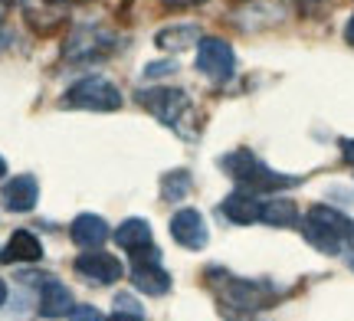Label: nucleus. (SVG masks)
<instances>
[{"label": "nucleus", "instance_id": "f8f14e48", "mask_svg": "<svg viewBox=\"0 0 354 321\" xmlns=\"http://www.w3.org/2000/svg\"><path fill=\"white\" fill-rule=\"evenodd\" d=\"M73 292L66 289L59 279H43V285H39V315L43 318H66V315H73Z\"/></svg>", "mask_w": 354, "mask_h": 321}, {"label": "nucleus", "instance_id": "dca6fc26", "mask_svg": "<svg viewBox=\"0 0 354 321\" xmlns=\"http://www.w3.org/2000/svg\"><path fill=\"white\" fill-rule=\"evenodd\" d=\"M223 295H227L230 305H236V309H259V305H263V289L256 282H243V279H227Z\"/></svg>", "mask_w": 354, "mask_h": 321}, {"label": "nucleus", "instance_id": "1a4fd4ad", "mask_svg": "<svg viewBox=\"0 0 354 321\" xmlns=\"http://www.w3.org/2000/svg\"><path fill=\"white\" fill-rule=\"evenodd\" d=\"M76 272L86 275L88 282H99V285H112L125 275L122 262H118L112 253H102V249H86V253L76 259Z\"/></svg>", "mask_w": 354, "mask_h": 321}, {"label": "nucleus", "instance_id": "ddd939ff", "mask_svg": "<svg viewBox=\"0 0 354 321\" xmlns=\"http://www.w3.org/2000/svg\"><path fill=\"white\" fill-rule=\"evenodd\" d=\"M69 236H73V243L79 249H102V243L112 236V230L99 213H79L73 220V226H69Z\"/></svg>", "mask_w": 354, "mask_h": 321}, {"label": "nucleus", "instance_id": "2eb2a0df", "mask_svg": "<svg viewBox=\"0 0 354 321\" xmlns=\"http://www.w3.org/2000/svg\"><path fill=\"white\" fill-rule=\"evenodd\" d=\"M112 240L125 249L128 256H131V253H141V249L154 246L151 223H148V220H141V217H131V220H125V223L112 233Z\"/></svg>", "mask_w": 354, "mask_h": 321}, {"label": "nucleus", "instance_id": "f03ea898", "mask_svg": "<svg viewBox=\"0 0 354 321\" xmlns=\"http://www.w3.org/2000/svg\"><path fill=\"white\" fill-rule=\"evenodd\" d=\"M138 102L145 105V112H151L158 121H165L167 128L180 131L184 138H197L194 131V102L187 92L171 89V86H154V89H141Z\"/></svg>", "mask_w": 354, "mask_h": 321}, {"label": "nucleus", "instance_id": "cd10ccee", "mask_svg": "<svg viewBox=\"0 0 354 321\" xmlns=\"http://www.w3.org/2000/svg\"><path fill=\"white\" fill-rule=\"evenodd\" d=\"M348 246L354 249V220H351V230H348Z\"/></svg>", "mask_w": 354, "mask_h": 321}, {"label": "nucleus", "instance_id": "f257e3e1", "mask_svg": "<svg viewBox=\"0 0 354 321\" xmlns=\"http://www.w3.org/2000/svg\"><path fill=\"white\" fill-rule=\"evenodd\" d=\"M220 167L236 180L240 191H250V193H272V191H282V187H295V184H299V177L272 171V167L266 164V161H259L253 151H230V155L220 157Z\"/></svg>", "mask_w": 354, "mask_h": 321}, {"label": "nucleus", "instance_id": "a211bd4d", "mask_svg": "<svg viewBox=\"0 0 354 321\" xmlns=\"http://www.w3.org/2000/svg\"><path fill=\"white\" fill-rule=\"evenodd\" d=\"M190 43H201V30L197 26H171V30H161L158 33V50H171V52H180V50H187Z\"/></svg>", "mask_w": 354, "mask_h": 321}, {"label": "nucleus", "instance_id": "7ed1b4c3", "mask_svg": "<svg viewBox=\"0 0 354 321\" xmlns=\"http://www.w3.org/2000/svg\"><path fill=\"white\" fill-rule=\"evenodd\" d=\"M348 230H351V220L344 217L342 210L325 206V204L312 206V210L305 213V223H302L305 240L315 246L318 253H328V256H335V253L348 243Z\"/></svg>", "mask_w": 354, "mask_h": 321}, {"label": "nucleus", "instance_id": "9b49d317", "mask_svg": "<svg viewBox=\"0 0 354 321\" xmlns=\"http://www.w3.org/2000/svg\"><path fill=\"white\" fill-rule=\"evenodd\" d=\"M39 259H43V243L30 230H13L7 246L0 249V262H7V266H30Z\"/></svg>", "mask_w": 354, "mask_h": 321}, {"label": "nucleus", "instance_id": "393cba45", "mask_svg": "<svg viewBox=\"0 0 354 321\" xmlns=\"http://www.w3.org/2000/svg\"><path fill=\"white\" fill-rule=\"evenodd\" d=\"M344 39L354 46V13H351V20H348V26H344Z\"/></svg>", "mask_w": 354, "mask_h": 321}, {"label": "nucleus", "instance_id": "412c9836", "mask_svg": "<svg viewBox=\"0 0 354 321\" xmlns=\"http://www.w3.org/2000/svg\"><path fill=\"white\" fill-rule=\"evenodd\" d=\"M69 321H109V318L99 309H92V305H79V309H73Z\"/></svg>", "mask_w": 354, "mask_h": 321}, {"label": "nucleus", "instance_id": "c85d7f7f", "mask_svg": "<svg viewBox=\"0 0 354 321\" xmlns=\"http://www.w3.org/2000/svg\"><path fill=\"white\" fill-rule=\"evenodd\" d=\"M302 3H315V0H302Z\"/></svg>", "mask_w": 354, "mask_h": 321}, {"label": "nucleus", "instance_id": "9d476101", "mask_svg": "<svg viewBox=\"0 0 354 321\" xmlns=\"http://www.w3.org/2000/svg\"><path fill=\"white\" fill-rule=\"evenodd\" d=\"M39 200V184L33 174H20V177L7 180L0 187V204L7 206L10 213H30Z\"/></svg>", "mask_w": 354, "mask_h": 321}, {"label": "nucleus", "instance_id": "4468645a", "mask_svg": "<svg viewBox=\"0 0 354 321\" xmlns=\"http://www.w3.org/2000/svg\"><path fill=\"white\" fill-rule=\"evenodd\" d=\"M220 213H223L230 223H236V226H250V223H256L259 213H263V200L250 191H236L220 204Z\"/></svg>", "mask_w": 354, "mask_h": 321}, {"label": "nucleus", "instance_id": "aec40b11", "mask_svg": "<svg viewBox=\"0 0 354 321\" xmlns=\"http://www.w3.org/2000/svg\"><path fill=\"white\" fill-rule=\"evenodd\" d=\"M109 321H145L141 305L131 295H115V311Z\"/></svg>", "mask_w": 354, "mask_h": 321}, {"label": "nucleus", "instance_id": "39448f33", "mask_svg": "<svg viewBox=\"0 0 354 321\" xmlns=\"http://www.w3.org/2000/svg\"><path fill=\"white\" fill-rule=\"evenodd\" d=\"M131 285L141 295H167L171 292V275L161 269V249L158 246L131 253Z\"/></svg>", "mask_w": 354, "mask_h": 321}, {"label": "nucleus", "instance_id": "c756f323", "mask_svg": "<svg viewBox=\"0 0 354 321\" xmlns=\"http://www.w3.org/2000/svg\"><path fill=\"white\" fill-rule=\"evenodd\" d=\"M351 269H354V256H351Z\"/></svg>", "mask_w": 354, "mask_h": 321}, {"label": "nucleus", "instance_id": "423d86ee", "mask_svg": "<svg viewBox=\"0 0 354 321\" xmlns=\"http://www.w3.org/2000/svg\"><path fill=\"white\" fill-rule=\"evenodd\" d=\"M112 46H115V33L102 30L99 23H82L73 30L63 59L66 63H88V59H99L105 52H112Z\"/></svg>", "mask_w": 354, "mask_h": 321}, {"label": "nucleus", "instance_id": "20e7f679", "mask_svg": "<svg viewBox=\"0 0 354 321\" xmlns=\"http://www.w3.org/2000/svg\"><path fill=\"white\" fill-rule=\"evenodd\" d=\"M63 108L79 112H118L122 108V92L115 89L105 76H82L73 82L63 95Z\"/></svg>", "mask_w": 354, "mask_h": 321}, {"label": "nucleus", "instance_id": "6ab92c4d", "mask_svg": "<svg viewBox=\"0 0 354 321\" xmlns=\"http://www.w3.org/2000/svg\"><path fill=\"white\" fill-rule=\"evenodd\" d=\"M161 193H165V200H184L190 193V171H171V174H165Z\"/></svg>", "mask_w": 354, "mask_h": 321}, {"label": "nucleus", "instance_id": "b1692460", "mask_svg": "<svg viewBox=\"0 0 354 321\" xmlns=\"http://www.w3.org/2000/svg\"><path fill=\"white\" fill-rule=\"evenodd\" d=\"M167 7H194V3H203V0H165Z\"/></svg>", "mask_w": 354, "mask_h": 321}, {"label": "nucleus", "instance_id": "6e6552de", "mask_svg": "<svg viewBox=\"0 0 354 321\" xmlns=\"http://www.w3.org/2000/svg\"><path fill=\"white\" fill-rule=\"evenodd\" d=\"M171 240L184 249H203L210 243V230H207V220L201 217V210L184 206L171 217Z\"/></svg>", "mask_w": 354, "mask_h": 321}, {"label": "nucleus", "instance_id": "4be33fe9", "mask_svg": "<svg viewBox=\"0 0 354 321\" xmlns=\"http://www.w3.org/2000/svg\"><path fill=\"white\" fill-rule=\"evenodd\" d=\"M161 72H174V63H151L148 69H145V76L148 79H158Z\"/></svg>", "mask_w": 354, "mask_h": 321}, {"label": "nucleus", "instance_id": "bb28decb", "mask_svg": "<svg viewBox=\"0 0 354 321\" xmlns=\"http://www.w3.org/2000/svg\"><path fill=\"white\" fill-rule=\"evenodd\" d=\"M7 177V161H3V155H0V180Z\"/></svg>", "mask_w": 354, "mask_h": 321}, {"label": "nucleus", "instance_id": "0eeeda50", "mask_svg": "<svg viewBox=\"0 0 354 321\" xmlns=\"http://www.w3.org/2000/svg\"><path fill=\"white\" fill-rule=\"evenodd\" d=\"M197 69L210 82H230L236 69V52L223 37H201L197 43Z\"/></svg>", "mask_w": 354, "mask_h": 321}, {"label": "nucleus", "instance_id": "5701e85b", "mask_svg": "<svg viewBox=\"0 0 354 321\" xmlns=\"http://www.w3.org/2000/svg\"><path fill=\"white\" fill-rule=\"evenodd\" d=\"M342 157L344 164H354V138H342Z\"/></svg>", "mask_w": 354, "mask_h": 321}, {"label": "nucleus", "instance_id": "a878e982", "mask_svg": "<svg viewBox=\"0 0 354 321\" xmlns=\"http://www.w3.org/2000/svg\"><path fill=\"white\" fill-rule=\"evenodd\" d=\"M3 302H7V282L0 279V305H3Z\"/></svg>", "mask_w": 354, "mask_h": 321}, {"label": "nucleus", "instance_id": "f3484780", "mask_svg": "<svg viewBox=\"0 0 354 321\" xmlns=\"http://www.w3.org/2000/svg\"><path fill=\"white\" fill-rule=\"evenodd\" d=\"M259 223H269V226H295L299 223V206L292 204V200H263Z\"/></svg>", "mask_w": 354, "mask_h": 321}]
</instances>
